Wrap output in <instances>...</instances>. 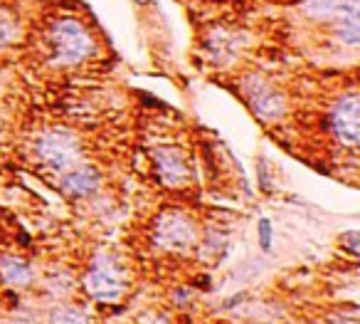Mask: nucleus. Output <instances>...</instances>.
<instances>
[{
  "label": "nucleus",
  "mask_w": 360,
  "mask_h": 324,
  "mask_svg": "<svg viewBox=\"0 0 360 324\" xmlns=\"http://www.w3.org/2000/svg\"><path fill=\"white\" fill-rule=\"evenodd\" d=\"M328 129L343 146L355 149L360 143V97L358 92L343 94L328 112Z\"/></svg>",
  "instance_id": "5"
},
{
  "label": "nucleus",
  "mask_w": 360,
  "mask_h": 324,
  "mask_svg": "<svg viewBox=\"0 0 360 324\" xmlns=\"http://www.w3.org/2000/svg\"><path fill=\"white\" fill-rule=\"evenodd\" d=\"M151 240L156 248L165 250V253L183 255V253H188V250L195 245L197 228L188 213L163 211V213H158V218L153 220Z\"/></svg>",
  "instance_id": "3"
},
{
  "label": "nucleus",
  "mask_w": 360,
  "mask_h": 324,
  "mask_svg": "<svg viewBox=\"0 0 360 324\" xmlns=\"http://www.w3.org/2000/svg\"><path fill=\"white\" fill-rule=\"evenodd\" d=\"M341 245L346 250H348L350 255H358L360 253V233L358 231H348V233H343L341 235Z\"/></svg>",
  "instance_id": "15"
},
{
  "label": "nucleus",
  "mask_w": 360,
  "mask_h": 324,
  "mask_svg": "<svg viewBox=\"0 0 360 324\" xmlns=\"http://www.w3.org/2000/svg\"><path fill=\"white\" fill-rule=\"evenodd\" d=\"M336 38L355 50L360 45V0H346L336 18Z\"/></svg>",
  "instance_id": "9"
},
{
  "label": "nucleus",
  "mask_w": 360,
  "mask_h": 324,
  "mask_svg": "<svg viewBox=\"0 0 360 324\" xmlns=\"http://www.w3.org/2000/svg\"><path fill=\"white\" fill-rule=\"evenodd\" d=\"M242 92H244L247 104H250V109L259 119H264V121H276V119H281L284 112H287V100H284V94L276 87H272L264 77L250 75L242 82Z\"/></svg>",
  "instance_id": "6"
},
{
  "label": "nucleus",
  "mask_w": 360,
  "mask_h": 324,
  "mask_svg": "<svg viewBox=\"0 0 360 324\" xmlns=\"http://www.w3.org/2000/svg\"><path fill=\"white\" fill-rule=\"evenodd\" d=\"M49 324H89L86 314L80 310V307H69V305H62L55 307L52 314H49Z\"/></svg>",
  "instance_id": "13"
},
{
  "label": "nucleus",
  "mask_w": 360,
  "mask_h": 324,
  "mask_svg": "<svg viewBox=\"0 0 360 324\" xmlns=\"http://www.w3.org/2000/svg\"><path fill=\"white\" fill-rule=\"evenodd\" d=\"M346 0H304V13L313 20H333L338 15V10L343 8Z\"/></svg>",
  "instance_id": "11"
},
{
  "label": "nucleus",
  "mask_w": 360,
  "mask_h": 324,
  "mask_svg": "<svg viewBox=\"0 0 360 324\" xmlns=\"http://www.w3.org/2000/svg\"><path fill=\"white\" fill-rule=\"evenodd\" d=\"M37 159L47 166L49 171L64 174V171L74 169L82 161V143L80 137L74 131L64 129V126H55L40 134L37 139Z\"/></svg>",
  "instance_id": "2"
},
{
  "label": "nucleus",
  "mask_w": 360,
  "mask_h": 324,
  "mask_svg": "<svg viewBox=\"0 0 360 324\" xmlns=\"http://www.w3.org/2000/svg\"><path fill=\"white\" fill-rule=\"evenodd\" d=\"M0 277L5 285L12 287H30L35 280V273L23 257L15 255H0Z\"/></svg>",
  "instance_id": "10"
},
{
  "label": "nucleus",
  "mask_w": 360,
  "mask_h": 324,
  "mask_svg": "<svg viewBox=\"0 0 360 324\" xmlns=\"http://www.w3.org/2000/svg\"><path fill=\"white\" fill-rule=\"evenodd\" d=\"M49 62L57 67H77L97 55V35L77 15H60L45 30Z\"/></svg>",
  "instance_id": "1"
},
{
  "label": "nucleus",
  "mask_w": 360,
  "mask_h": 324,
  "mask_svg": "<svg viewBox=\"0 0 360 324\" xmlns=\"http://www.w3.org/2000/svg\"><path fill=\"white\" fill-rule=\"evenodd\" d=\"M143 324H168V322H165L163 317H148V319H146V322H143Z\"/></svg>",
  "instance_id": "16"
},
{
  "label": "nucleus",
  "mask_w": 360,
  "mask_h": 324,
  "mask_svg": "<svg viewBox=\"0 0 360 324\" xmlns=\"http://www.w3.org/2000/svg\"><path fill=\"white\" fill-rule=\"evenodd\" d=\"M256 240H259V248L262 253H272V243H274V228H272V220L259 218L256 223Z\"/></svg>",
  "instance_id": "14"
},
{
  "label": "nucleus",
  "mask_w": 360,
  "mask_h": 324,
  "mask_svg": "<svg viewBox=\"0 0 360 324\" xmlns=\"http://www.w3.org/2000/svg\"><path fill=\"white\" fill-rule=\"evenodd\" d=\"M84 290L99 302H117L126 290V270L109 253H99L84 275Z\"/></svg>",
  "instance_id": "4"
},
{
  "label": "nucleus",
  "mask_w": 360,
  "mask_h": 324,
  "mask_svg": "<svg viewBox=\"0 0 360 324\" xmlns=\"http://www.w3.org/2000/svg\"><path fill=\"white\" fill-rule=\"evenodd\" d=\"M20 35V23L18 18L8 10V8H0V50L10 47Z\"/></svg>",
  "instance_id": "12"
},
{
  "label": "nucleus",
  "mask_w": 360,
  "mask_h": 324,
  "mask_svg": "<svg viewBox=\"0 0 360 324\" xmlns=\"http://www.w3.org/2000/svg\"><path fill=\"white\" fill-rule=\"evenodd\" d=\"M151 159L160 183H165L168 188H180L188 183L190 178L188 159H185V154L178 146H158L151 154Z\"/></svg>",
  "instance_id": "7"
},
{
  "label": "nucleus",
  "mask_w": 360,
  "mask_h": 324,
  "mask_svg": "<svg viewBox=\"0 0 360 324\" xmlns=\"http://www.w3.org/2000/svg\"><path fill=\"white\" fill-rule=\"evenodd\" d=\"M99 186H101L99 171L94 166H84V163H77L74 169L64 171L60 181V188L72 198H86V196L97 194Z\"/></svg>",
  "instance_id": "8"
}]
</instances>
